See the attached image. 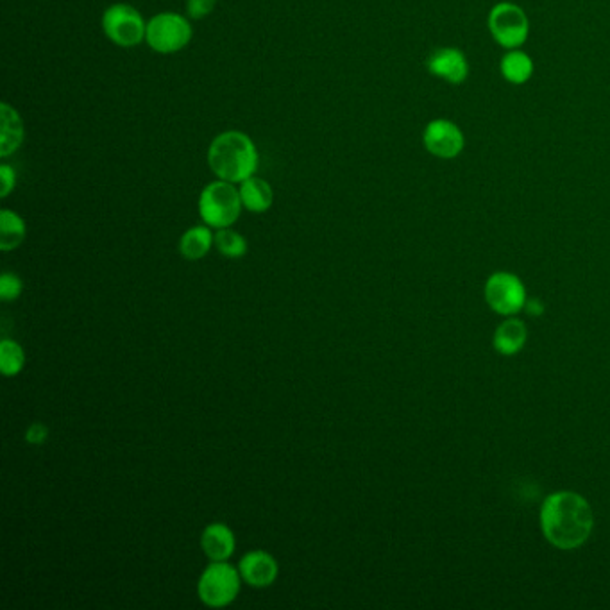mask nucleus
<instances>
[{
	"mask_svg": "<svg viewBox=\"0 0 610 610\" xmlns=\"http://www.w3.org/2000/svg\"><path fill=\"white\" fill-rule=\"evenodd\" d=\"M544 539L559 550H577L593 534L594 512L582 494L551 492L539 512Z\"/></svg>",
	"mask_w": 610,
	"mask_h": 610,
	"instance_id": "obj_1",
	"label": "nucleus"
},
{
	"mask_svg": "<svg viewBox=\"0 0 610 610\" xmlns=\"http://www.w3.org/2000/svg\"><path fill=\"white\" fill-rule=\"evenodd\" d=\"M206 160L215 178L240 185L244 179L255 176L260 153L251 136L229 129L213 138Z\"/></svg>",
	"mask_w": 610,
	"mask_h": 610,
	"instance_id": "obj_2",
	"label": "nucleus"
},
{
	"mask_svg": "<svg viewBox=\"0 0 610 610\" xmlns=\"http://www.w3.org/2000/svg\"><path fill=\"white\" fill-rule=\"evenodd\" d=\"M197 210L206 226L212 229L231 228L240 219L244 204L235 183L217 179L203 188Z\"/></svg>",
	"mask_w": 610,
	"mask_h": 610,
	"instance_id": "obj_3",
	"label": "nucleus"
},
{
	"mask_svg": "<svg viewBox=\"0 0 610 610\" xmlns=\"http://www.w3.org/2000/svg\"><path fill=\"white\" fill-rule=\"evenodd\" d=\"M242 584L240 571L229 560L210 562L197 580V596L210 609H224L235 603Z\"/></svg>",
	"mask_w": 610,
	"mask_h": 610,
	"instance_id": "obj_4",
	"label": "nucleus"
},
{
	"mask_svg": "<svg viewBox=\"0 0 610 610\" xmlns=\"http://www.w3.org/2000/svg\"><path fill=\"white\" fill-rule=\"evenodd\" d=\"M102 31L113 45L122 49H135L145 42L147 22L142 13L126 2H115L104 9Z\"/></svg>",
	"mask_w": 610,
	"mask_h": 610,
	"instance_id": "obj_5",
	"label": "nucleus"
},
{
	"mask_svg": "<svg viewBox=\"0 0 610 610\" xmlns=\"http://www.w3.org/2000/svg\"><path fill=\"white\" fill-rule=\"evenodd\" d=\"M192 36L190 18L176 11H161L147 22L145 43L158 54H176L187 49Z\"/></svg>",
	"mask_w": 610,
	"mask_h": 610,
	"instance_id": "obj_6",
	"label": "nucleus"
},
{
	"mask_svg": "<svg viewBox=\"0 0 610 610\" xmlns=\"http://www.w3.org/2000/svg\"><path fill=\"white\" fill-rule=\"evenodd\" d=\"M487 27L491 36L503 49H521L530 34V20L525 9L514 2H498L489 11Z\"/></svg>",
	"mask_w": 610,
	"mask_h": 610,
	"instance_id": "obj_7",
	"label": "nucleus"
},
{
	"mask_svg": "<svg viewBox=\"0 0 610 610\" xmlns=\"http://www.w3.org/2000/svg\"><path fill=\"white\" fill-rule=\"evenodd\" d=\"M485 301L494 314L514 317L525 310L526 287L512 272H494L485 281Z\"/></svg>",
	"mask_w": 610,
	"mask_h": 610,
	"instance_id": "obj_8",
	"label": "nucleus"
},
{
	"mask_svg": "<svg viewBox=\"0 0 610 610\" xmlns=\"http://www.w3.org/2000/svg\"><path fill=\"white\" fill-rule=\"evenodd\" d=\"M423 144L435 158L455 160L466 147V136L453 120L433 119L424 128Z\"/></svg>",
	"mask_w": 610,
	"mask_h": 610,
	"instance_id": "obj_9",
	"label": "nucleus"
},
{
	"mask_svg": "<svg viewBox=\"0 0 610 610\" xmlns=\"http://www.w3.org/2000/svg\"><path fill=\"white\" fill-rule=\"evenodd\" d=\"M237 568L244 584L253 589H267L280 577L278 560L265 550L247 551L246 555L238 560Z\"/></svg>",
	"mask_w": 610,
	"mask_h": 610,
	"instance_id": "obj_10",
	"label": "nucleus"
},
{
	"mask_svg": "<svg viewBox=\"0 0 610 610\" xmlns=\"http://www.w3.org/2000/svg\"><path fill=\"white\" fill-rule=\"evenodd\" d=\"M426 70L450 85H462L469 77V61L457 47H439L424 61Z\"/></svg>",
	"mask_w": 610,
	"mask_h": 610,
	"instance_id": "obj_11",
	"label": "nucleus"
},
{
	"mask_svg": "<svg viewBox=\"0 0 610 610\" xmlns=\"http://www.w3.org/2000/svg\"><path fill=\"white\" fill-rule=\"evenodd\" d=\"M201 550L210 562H224L237 550V537L229 525L215 521L204 526L201 534Z\"/></svg>",
	"mask_w": 610,
	"mask_h": 610,
	"instance_id": "obj_12",
	"label": "nucleus"
},
{
	"mask_svg": "<svg viewBox=\"0 0 610 610\" xmlns=\"http://www.w3.org/2000/svg\"><path fill=\"white\" fill-rule=\"evenodd\" d=\"M26 140L24 119L9 102L0 104V156L9 158Z\"/></svg>",
	"mask_w": 610,
	"mask_h": 610,
	"instance_id": "obj_13",
	"label": "nucleus"
},
{
	"mask_svg": "<svg viewBox=\"0 0 610 610\" xmlns=\"http://www.w3.org/2000/svg\"><path fill=\"white\" fill-rule=\"evenodd\" d=\"M528 339V330L525 322L514 317H507L505 321L498 324L492 337V346L503 356H514L525 348Z\"/></svg>",
	"mask_w": 610,
	"mask_h": 610,
	"instance_id": "obj_14",
	"label": "nucleus"
},
{
	"mask_svg": "<svg viewBox=\"0 0 610 610\" xmlns=\"http://www.w3.org/2000/svg\"><path fill=\"white\" fill-rule=\"evenodd\" d=\"M215 246V233L210 226L199 224L188 228L179 238V255L188 262H199L210 255Z\"/></svg>",
	"mask_w": 610,
	"mask_h": 610,
	"instance_id": "obj_15",
	"label": "nucleus"
},
{
	"mask_svg": "<svg viewBox=\"0 0 610 610\" xmlns=\"http://www.w3.org/2000/svg\"><path fill=\"white\" fill-rule=\"evenodd\" d=\"M238 192H240V199H242V204H244L247 212H269L272 204H274V190H272L271 183L267 179L256 176V174L251 178L244 179L238 185Z\"/></svg>",
	"mask_w": 610,
	"mask_h": 610,
	"instance_id": "obj_16",
	"label": "nucleus"
},
{
	"mask_svg": "<svg viewBox=\"0 0 610 610\" xmlns=\"http://www.w3.org/2000/svg\"><path fill=\"white\" fill-rule=\"evenodd\" d=\"M534 60L521 49H510L500 61V72L510 85H526L534 76Z\"/></svg>",
	"mask_w": 610,
	"mask_h": 610,
	"instance_id": "obj_17",
	"label": "nucleus"
},
{
	"mask_svg": "<svg viewBox=\"0 0 610 610\" xmlns=\"http://www.w3.org/2000/svg\"><path fill=\"white\" fill-rule=\"evenodd\" d=\"M27 237V224L22 215L4 208L0 212V251L11 253L24 244Z\"/></svg>",
	"mask_w": 610,
	"mask_h": 610,
	"instance_id": "obj_18",
	"label": "nucleus"
},
{
	"mask_svg": "<svg viewBox=\"0 0 610 610\" xmlns=\"http://www.w3.org/2000/svg\"><path fill=\"white\" fill-rule=\"evenodd\" d=\"M215 247L228 260L244 258L249 251L247 238L233 228L215 229Z\"/></svg>",
	"mask_w": 610,
	"mask_h": 610,
	"instance_id": "obj_19",
	"label": "nucleus"
},
{
	"mask_svg": "<svg viewBox=\"0 0 610 610\" xmlns=\"http://www.w3.org/2000/svg\"><path fill=\"white\" fill-rule=\"evenodd\" d=\"M26 367V351L17 340L4 339L0 342V373L6 378H15Z\"/></svg>",
	"mask_w": 610,
	"mask_h": 610,
	"instance_id": "obj_20",
	"label": "nucleus"
},
{
	"mask_svg": "<svg viewBox=\"0 0 610 610\" xmlns=\"http://www.w3.org/2000/svg\"><path fill=\"white\" fill-rule=\"evenodd\" d=\"M24 292V281L15 272H4L0 276V299L4 303H13Z\"/></svg>",
	"mask_w": 610,
	"mask_h": 610,
	"instance_id": "obj_21",
	"label": "nucleus"
},
{
	"mask_svg": "<svg viewBox=\"0 0 610 610\" xmlns=\"http://www.w3.org/2000/svg\"><path fill=\"white\" fill-rule=\"evenodd\" d=\"M219 0H187V15L192 20H203L210 17L217 8Z\"/></svg>",
	"mask_w": 610,
	"mask_h": 610,
	"instance_id": "obj_22",
	"label": "nucleus"
},
{
	"mask_svg": "<svg viewBox=\"0 0 610 610\" xmlns=\"http://www.w3.org/2000/svg\"><path fill=\"white\" fill-rule=\"evenodd\" d=\"M17 188V170L8 163L0 165V197L6 199Z\"/></svg>",
	"mask_w": 610,
	"mask_h": 610,
	"instance_id": "obj_23",
	"label": "nucleus"
},
{
	"mask_svg": "<svg viewBox=\"0 0 610 610\" xmlns=\"http://www.w3.org/2000/svg\"><path fill=\"white\" fill-rule=\"evenodd\" d=\"M49 439V428L47 424L33 423L26 430V442L33 446H42Z\"/></svg>",
	"mask_w": 610,
	"mask_h": 610,
	"instance_id": "obj_24",
	"label": "nucleus"
},
{
	"mask_svg": "<svg viewBox=\"0 0 610 610\" xmlns=\"http://www.w3.org/2000/svg\"><path fill=\"white\" fill-rule=\"evenodd\" d=\"M525 312L532 317H541L544 314V305L541 299H526Z\"/></svg>",
	"mask_w": 610,
	"mask_h": 610,
	"instance_id": "obj_25",
	"label": "nucleus"
}]
</instances>
